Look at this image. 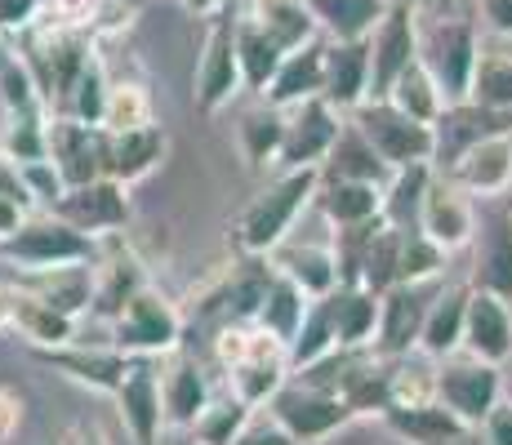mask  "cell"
<instances>
[{"instance_id":"6da1fadb","label":"cell","mask_w":512,"mask_h":445,"mask_svg":"<svg viewBox=\"0 0 512 445\" xmlns=\"http://www.w3.org/2000/svg\"><path fill=\"white\" fill-rule=\"evenodd\" d=\"M321 183V170L308 165V170H277L263 192L250 196L241 214L232 223V245L236 254H272L277 245H285V236L294 232V223L303 219V210L312 205Z\"/></svg>"},{"instance_id":"7a4b0ae2","label":"cell","mask_w":512,"mask_h":445,"mask_svg":"<svg viewBox=\"0 0 512 445\" xmlns=\"http://www.w3.org/2000/svg\"><path fill=\"white\" fill-rule=\"evenodd\" d=\"M214 348H219V361H223V370H228V388L241 401H250L254 410L268 405L272 392L290 379L285 343H277L263 325H254V321L219 330L214 334Z\"/></svg>"},{"instance_id":"3957f363","label":"cell","mask_w":512,"mask_h":445,"mask_svg":"<svg viewBox=\"0 0 512 445\" xmlns=\"http://www.w3.org/2000/svg\"><path fill=\"white\" fill-rule=\"evenodd\" d=\"M103 241L98 236H85L81 227H72L67 219H58L54 210L45 214H27L18 223L14 236L0 241V259L18 263L23 272H54V267H67V263H94Z\"/></svg>"},{"instance_id":"277c9868","label":"cell","mask_w":512,"mask_h":445,"mask_svg":"<svg viewBox=\"0 0 512 445\" xmlns=\"http://www.w3.org/2000/svg\"><path fill=\"white\" fill-rule=\"evenodd\" d=\"M419 58L432 72V81L441 85L446 103H459L472 89V72H477L481 58V36L477 23L450 14H432V23H419Z\"/></svg>"},{"instance_id":"5b68a950","label":"cell","mask_w":512,"mask_h":445,"mask_svg":"<svg viewBox=\"0 0 512 445\" xmlns=\"http://www.w3.org/2000/svg\"><path fill=\"white\" fill-rule=\"evenodd\" d=\"M268 281H272V259L268 254H241L236 267H228L219 281L205 285V290L196 294L192 325L219 334V330H228V325L254 321V316H259L263 294H268Z\"/></svg>"},{"instance_id":"8992f818","label":"cell","mask_w":512,"mask_h":445,"mask_svg":"<svg viewBox=\"0 0 512 445\" xmlns=\"http://www.w3.org/2000/svg\"><path fill=\"white\" fill-rule=\"evenodd\" d=\"M205 23L210 27H205L201 58H196V72H192V107L201 116H219L245 89L241 58H236V14L223 9V14L205 18Z\"/></svg>"},{"instance_id":"52a82bcc","label":"cell","mask_w":512,"mask_h":445,"mask_svg":"<svg viewBox=\"0 0 512 445\" xmlns=\"http://www.w3.org/2000/svg\"><path fill=\"white\" fill-rule=\"evenodd\" d=\"M348 121L357 125L374 147H379V156L392 165V170H406V165H432V152H437L432 125H423L410 112H401L392 98H366L361 107H352L348 112Z\"/></svg>"},{"instance_id":"ba28073f","label":"cell","mask_w":512,"mask_h":445,"mask_svg":"<svg viewBox=\"0 0 512 445\" xmlns=\"http://www.w3.org/2000/svg\"><path fill=\"white\" fill-rule=\"evenodd\" d=\"M183 334H187L183 312L156 285H143L112 321V343L130 356H170L183 348Z\"/></svg>"},{"instance_id":"9c48e42d","label":"cell","mask_w":512,"mask_h":445,"mask_svg":"<svg viewBox=\"0 0 512 445\" xmlns=\"http://www.w3.org/2000/svg\"><path fill=\"white\" fill-rule=\"evenodd\" d=\"M268 414L299 445L326 441V437H334L339 428H348V423L357 419V414H352V405L343 397H334V392H326V388H312V383L294 379V374L281 383L277 392H272Z\"/></svg>"},{"instance_id":"30bf717a","label":"cell","mask_w":512,"mask_h":445,"mask_svg":"<svg viewBox=\"0 0 512 445\" xmlns=\"http://www.w3.org/2000/svg\"><path fill=\"white\" fill-rule=\"evenodd\" d=\"M437 401H446L468 428H481L490 410L504 401V374L495 361L481 356H446L437 365V383H432Z\"/></svg>"},{"instance_id":"8fae6325","label":"cell","mask_w":512,"mask_h":445,"mask_svg":"<svg viewBox=\"0 0 512 445\" xmlns=\"http://www.w3.org/2000/svg\"><path fill=\"white\" fill-rule=\"evenodd\" d=\"M339 130H343V112L326 94L285 107V138L277 152V170H308V165L321 170Z\"/></svg>"},{"instance_id":"7c38bea8","label":"cell","mask_w":512,"mask_h":445,"mask_svg":"<svg viewBox=\"0 0 512 445\" xmlns=\"http://www.w3.org/2000/svg\"><path fill=\"white\" fill-rule=\"evenodd\" d=\"M437 290H441L437 281H419V285L401 281V285H392V290H383L379 294V330H374L370 348L379 356H388V361L415 352Z\"/></svg>"},{"instance_id":"4fadbf2b","label":"cell","mask_w":512,"mask_h":445,"mask_svg":"<svg viewBox=\"0 0 512 445\" xmlns=\"http://www.w3.org/2000/svg\"><path fill=\"white\" fill-rule=\"evenodd\" d=\"M116 414L134 445H156L165 428V397H161V356H134L121 388L112 392Z\"/></svg>"},{"instance_id":"5bb4252c","label":"cell","mask_w":512,"mask_h":445,"mask_svg":"<svg viewBox=\"0 0 512 445\" xmlns=\"http://www.w3.org/2000/svg\"><path fill=\"white\" fill-rule=\"evenodd\" d=\"M54 214L67 219L72 227H81L85 236H116L130 223V187L116 178H90V183L67 187L54 201Z\"/></svg>"},{"instance_id":"9a60e30c","label":"cell","mask_w":512,"mask_h":445,"mask_svg":"<svg viewBox=\"0 0 512 445\" xmlns=\"http://www.w3.org/2000/svg\"><path fill=\"white\" fill-rule=\"evenodd\" d=\"M419 14L423 9L392 5L370 32V98H388L392 81L419 58Z\"/></svg>"},{"instance_id":"2e32d148","label":"cell","mask_w":512,"mask_h":445,"mask_svg":"<svg viewBox=\"0 0 512 445\" xmlns=\"http://www.w3.org/2000/svg\"><path fill=\"white\" fill-rule=\"evenodd\" d=\"M49 161L58 165L67 187L107 178V125L76 121V116H49Z\"/></svg>"},{"instance_id":"e0dca14e","label":"cell","mask_w":512,"mask_h":445,"mask_svg":"<svg viewBox=\"0 0 512 445\" xmlns=\"http://www.w3.org/2000/svg\"><path fill=\"white\" fill-rule=\"evenodd\" d=\"M490 134H512V112H490V107L459 98L446 103V112L432 121V138H437V152H432V170L446 174L468 147H477Z\"/></svg>"},{"instance_id":"ac0fdd59","label":"cell","mask_w":512,"mask_h":445,"mask_svg":"<svg viewBox=\"0 0 512 445\" xmlns=\"http://www.w3.org/2000/svg\"><path fill=\"white\" fill-rule=\"evenodd\" d=\"M419 227L441 245V250L455 254L477 236V205H472V196L450 174H432L428 196H423V210H419Z\"/></svg>"},{"instance_id":"d6986e66","label":"cell","mask_w":512,"mask_h":445,"mask_svg":"<svg viewBox=\"0 0 512 445\" xmlns=\"http://www.w3.org/2000/svg\"><path fill=\"white\" fill-rule=\"evenodd\" d=\"M103 241L107 245L98 250V259H94V308H90V316L112 325L116 316H121L125 303H130L134 294H139L143 285H152V281H147V267H143L139 254L121 245V232L103 236Z\"/></svg>"},{"instance_id":"ffe728a7","label":"cell","mask_w":512,"mask_h":445,"mask_svg":"<svg viewBox=\"0 0 512 445\" xmlns=\"http://www.w3.org/2000/svg\"><path fill=\"white\" fill-rule=\"evenodd\" d=\"M383 428L406 445H459L468 437V423L437 397H419V401H392L379 414Z\"/></svg>"},{"instance_id":"44dd1931","label":"cell","mask_w":512,"mask_h":445,"mask_svg":"<svg viewBox=\"0 0 512 445\" xmlns=\"http://www.w3.org/2000/svg\"><path fill=\"white\" fill-rule=\"evenodd\" d=\"M45 365H54L63 379H72L76 388H90V392H103L112 397L121 388L125 370H130L134 356L121 352L116 343H103V348H90V343H63V348H41L36 352Z\"/></svg>"},{"instance_id":"7402d4cb","label":"cell","mask_w":512,"mask_h":445,"mask_svg":"<svg viewBox=\"0 0 512 445\" xmlns=\"http://www.w3.org/2000/svg\"><path fill=\"white\" fill-rule=\"evenodd\" d=\"M472 201H490V196L512 192V134H490L477 147H468L455 165L446 170Z\"/></svg>"},{"instance_id":"603a6c76","label":"cell","mask_w":512,"mask_h":445,"mask_svg":"<svg viewBox=\"0 0 512 445\" xmlns=\"http://www.w3.org/2000/svg\"><path fill=\"white\" fill-rule=\"evenodd\" d=\"M165 152H170V134L156 121L134 125V130H107V178L125 187L143 183L165 161Z\"/></svg>"},{"instance_id":"cb8c5ba5","label":"cell","mask_w":512,"mask_h":445,"mask_svg":"<svg viewBox=\"0 0 512 445\" xmlns=\"http://www.w3.org/2000/svg\"><path fill=\"white\" fill-rule=\"evenodd\" d=\"M464 352L481 361L504 365L512 356V303L490 290L468 294V321H464Z\"/></svg>"},{"instance_id":"d4e9b609","label":"cell","mask_w":512,"mask_h":445,"mask_svg":"<svg viewBox=\"0 0 512 445\" xmlns=\"http://www.w3.org/2000/svg\"><path fill=\"white\" fill-rule=\"evenodd\" d=\"M326 94V36H317L312 45H299L281 58L272 85L263 89V103L272 107H294L303 98Z\"/></svg>"},{"instance_id":"484cf974","label":"cell","mask_w":512,"mask_h":445,"mask_svg":"<svg viewBox=\"0 0 512 445\" xmlns=\"http://www.w3.org/2000/svg\"><path fill=\"white\" fill-rule=\"evenodd\" d=\"M477 259H472V290H490L512 303V210H495L477 227Z\"/></svg>"},{"instance_id":"4316f807","label":"cell","mask_w":512,"mask_h":445,"mask_svg":"<svg viewBox=\"0 0 512 445\" xmlns=\"http://www.w3.org/2000/svg\"><path fill=\"white\" fill-rule=\"evenodd\" d=\"M312 205L330 227H357L383 219V183H361V178H330L321 174Z\"/></svg>"},{"instance_id":"83f0119b","label":"cell","mask_w":512,"mask_h":445,"mask_svg":"<svg viewBox=\"0 0 512 445\" xmlns=\"http://www.w3.org/2000/svg\"><path fill=\"white\" fill-rule=\"evenodd\" d=\"M326 98L343 116L370 98V41H326Z\"/></svg>"},{"instance_id":"f1b7e54d","label":"cell","mask_w":512,"mask_h":445,"mask_svg":"<svg viewBox=\"0 0 512 445\" xmlns=\"http://www.w3.org/2000/svg\"><path fill=\"white\" fill-rule=\"evenodd\" d=\"M161 397H165V423L192 428L196 414H201L214 397V388H210V379H205L196 356L170 352V365H161Z\"/></svg>"},{"instance_id":"f546056e","label":"cell","mask_w":512,"mask_h":445,"mask_svg":"<svg viewBox=\"0 0 512 445\" xmlns=\"http://www.w3.org/2000/svg\"><path fill=\"white\" fill-rule=\"evenodd\" d=\"M14 325L36 352L41 348H63V343H76V316L58 312L45 294H36L32 285H14Z\"/></svg>"},{"instance_id":"4dcf8cb0","label":"cell","mask_w":512,"mask_h":445,"mask_svg":"<svg viewBox=\"0 0 512 445\" xmlns=\"http://www.w3.org/2000/svg\"><path fill=\"white\" fill-rule=\"evenodd\" d=\"M468 294H472V285H441L437 290V299H432V308H428V321H423V334H419V352L423 356L446 361V356L464 352Z\"/></svg>"},{"instance_id":"1f68e13d","label":"cell","mask_w":512,"mask_h":445,"mask_svg":"<svg viewBox=\"0 0 512 445\" xmlns=\"http://www.w3.org/2000/svg\"><path fill=\"white\" fill-rule=\"evenodd\" d=\"M321 299L330 308L339 348H366V343H374V330H379V294L366 290V285H334Z\"/></svg>"},{"instance_id":"d6a6232c","label":"cell","mask_w":512,"mask_h":445,"mask_svg":"<svg viewBox=\"0 0 512 445\" xmlns=\"http://www.w3.org/2000/svg\"><path fill=\"white\" fill-rule=\"evenodd\" d=\"M308 303H312V294L303 290L294 276H285L281 267L272 263V281H268V294H263L254 325H263L272 339L290 348L294 334H299V325H303V316H308Z\"/></svg>"},{"instance_id":"836d02e7","label":"cell","mask_w":512,"mask_h":445,"mask_svg":"<svg viewBox=\"0 0 512 445\" xmlns=\"http://www.w3.org/2000/svg\"><path fill=\"white\" fill-rule=\"evenodd\" d=\"M321 174H330V178H361V183H383V187H388V178L397 170L383 161L379 147H374L370 138L357 130V125L343 121V130H339V138H334L326 165H321Z\"/></svg>"},{"instance_id":"e575fe53","label":"cell","mask_w":512,"mask_h":445,"mask_svg":"<svg viewBox=\"0 0 512 445\" xmlns=\"http://www.w3.org/2000/svg\"><path fill=\"white\" fill-rule=\"evenodd\" d=\"M326 41H370L392 0H308Z\"/></svg>"},{"instance_id":"d590c367","label":"cell","mask_w":512,"mask_h":445,"mask_svg":"<svg viewBox=\"0 0 512 445\" xmlns=\"http://www.w3.org/2000/svg\"><path fill=\"white\" fill-rule=\"evenodd\" d=\"M236 58H241L245 89H254V94H263V89L272 85V76H277L281 58H285V49L263 32L259 18H254L250 9L236 14Z\"/></svg>"},{"instance_id":"8d00e7d4","label":"cell","mask_w":512,"mask_h":445,"mask_svg":"<svg viewBox=\"0 0 512 445\" xmlns=\"http://www.w3.org/2000/svg\"><path fill=\"white\" fill-rule=\"evenodd\" d=\"M250 14L259 18V27L285 49V54L299 45H312L321 36V23L308 9V0H250Z\"/></svg>"},{"instance_id":"74e56055","label":"cell","mask_w":512,"mask_h":445,"mask_svg":"<svg viewBox=\"0 0 512 445\" xmlns=\"http://www.w3.org/2000/svg\"><path fill=\"white\" fill-rule=\"evenodd\" d=\"M268 259L277 263L285 276H294V281H299L303 290L312 294V299H321V294H330L334 285H339L334 245H312V241H303V245H277Z\"/></svg>"},{"instance_id":"f35d334b","label":"cell","mask_w":512,"mask_h":445,"mask_svg":"<svg viewBox=\"0 0 512 445\" xmlns=\"http://www.w3.org/2000/svg\"><path fill=\"white\" fill-rule=\"evenodd\" d=\"M32 290L45 294L58 312L81 321L94 308V263H67V267H54V272H36Z\"/></svg>"},{"instance_id":"ab89813d","label":"cell","mask_w":512,"mask_h":445,"mask_svg":"<svg viewBox=\"0 0 512 445\" xmlns=\"http://www.w3.org/2000/svg\"><path fill=\"white\" fill-rule=\"evenodd\" d=\"M357 285H366V290H374V294L401 285V227H392L388 219L374 227L366 250H361Z\"/></svg>"},{"instance_id":"60d3db41","label":"cell","mask_w":512,"mask_h":445,"mask_svg":"<svg viewBox=\"0 0 512 445\" xmlns=\"http://www.w3.org/2000/svg\"><path fill=\"white\" fill-rule=\"evenodd\" d=\"M241 152L245 161H250V170H268V165H277V152H281V138H285V107H254V112L241 116Z\"/></svg>"},{"instance_id":"b9f144b4","label":"cell","mask_w":512,"mask_h":445,"mask_svg":"<svg viewBox=\"0 0 512 445\" xmlns=\"http://www.w3.org/2000/svg\"><path fill=\"white\" fill-rule=\"evenodd\" d=\"M250 419H254V405L250 401H241L232 388L228 392H214L210 405L196 414L192 437H196V445H232Z\"/></svg>"},{"instance_id":"7bdbcfd3","label":"cell","mask_w":512,"mask_h":445,"mask_svg":"<svg viewBox=\"0 0 512 445\" xmlns=\"http://www.w3.org/2000/svg\"><path fill=\"white\" fill-rule=\"evenodd\" d=\"M432 165H406L388 178L383 187V219L392 227H419V210H423V196H428L432 183Z\"/></svg>"},{"instance_id":"ee69618b","label":"cell","mask_w":512,"mask_h":445,"mask_svg":"<svg viewBox=\"0 0 512 445\" xmlns=\"http://www.w3.org/2000/svg\"><path fill=\"white\" fill-rule=\"evenodd\" d=\"M388 98L401 107V112H410L415 121H423V125H432L441 112H446V94H441V85L432 81V72L423 67V58H415V63L392 81Z\"/></svg>"},{"instance_id":"f6af8a7d","label":"cell","mask_w":512,"mask_h":445,"mask_svg":"<svg viewBox=\"0 0 512 445\" xmlns=\"http://www.w3.org/2000/svg\"><path fill=\"white\" fill-rule=\"evenodd\" d=\"M468 98L472 103H481V107H490V112H512V54L481 45Z\"/></svg>"},{"instance_id":"bcb514c9","label":"cell","mask_w":512,"mask_h":445,"mask_svg":"<svg viewBox=\"0 0 512 445\" xmlns=\"http://www.w3.org/2000/svg\"><path fill=\"white\" fill-rule=\"evenodd\" d=\"M334 348H339V334H334L326 299H312L308 316H303V325H299V334H294V343L285 348V356H290V370H303V365L321 361V356L334 352Z\"/></svg>"},{"instance_id":"7dc6e473","label":"cell","mask_w":512,"mask_h":445,"mask_svg":"<svg viewBox=\"0 0 512 445\" xmlns=\"http://www.w3.org/2000/svg\"><path fill=\"white\" fill-rule=\"evenodd\" d=\"M107 94H112V81H107V67L103 58H90L81 72V81L72 85V94H67L63 112L54 116H76V121H90V125H103V107H107Z\"/></svg>"},{"instance_id":"c3c4849f","label":"cell","mask_w":512,"mask_h":445,"mask_svg":"<svg viewBox=\"0 0 512 445\" xmlns=\"http://www.w3.org/2000/svg\"><path fill=\"white\" fill-rule=\"evenodd\" d=\"M450 250H441L423 227H401V281L419 285V281H437L446 272Z\"/></svg>"},{"instance_id":"681fc988","label":"cell","mask_w":512,"mask_h":445,"mask_svg":"<svg viewBox=\"0 0 512 445\" xmlns=\"http://www.w3.org/2000/svg\"><path fill=\"white\" fill-rule=\"evenodd\" d=\"M147 121H152L147 89L134 81H112V94H107V107H103L107 130H134V125H147Z\"/></svg>"},{"instance_id":"f907efd6","label":"cell","mask_w":512,"mask_h":445,"mask_svg":"<svg viewBox=\"0 0 512 445\" xmlns=\"http://www.w3.org/2000/svg\"><path fill=\"white\" fill-rule=\"evenodd\" d=\"M23 183H27V192H32V201L36 205H45V210H54V201L67 192V183H63V174H58V165L49 161H27L23 165Z\"/></svg>"},{"instance_id":"816d5d0a","label":"cell","mask_w":512,"mask_h":445,"mask_svg":"<svg viewBox=\"0 0 512 445\" xmlns=\"http://www.w3.org/2000/svg\"><path fill=\"white\" fill-rule=\"evenodd\" d=\"M232 445H299L290 437V432L281 428L277 419H272V414H259V419H250L241 428V437H236Z\"/></svg>"},{"instance_id":"f5cc1de1","label":"cell","mask_w":512,"mask_h":445,"mask_svg":"<svg viewBox=\"0 0 512 445\" xmlns=\"http://www.w3.org/2000/svg\"><path fill=\"white\" fill-rule=\"evenodd\" d=\"M0 196H9V201H18V205H27L32 210V192H27V183H23V165L14 161V156L0 147Z\"/></svg>"},{"instance_id":"db71d44e","label":"cell","mask_w":512,"mask_h":445,"mask_svg":"<svg viewBox=\"0 0 512 445\" xmlns=\"http://www.w3.org/2000/svg\"><path fill=\"white\" fill-rule=\"evenodd\" d=\"M481 441L486 445H512V401L504 397L495 405V410L486 414V419H481Z\"/></svg>"},{"instance_id":"11a10c76","label":"cell","mask_w":512,"mask_h":445,"mask_svg":"<svg viewBox=\"0 0 512 445\" xmlns=\"http://www.w3.org/2000/svg\"><path fill=\"white\" fill-rule=\"evenodd\" d=\"M23 410H27L23 392H14L9 383H0V445L14 437L18 428H23Z\"/></svg>"},{"instance_id":"9f6ffc18","label":"cell","mask_w":512,"mask_h":445,"mask_svg":"<svg viewBox=\"0 0 512 445\" xmlns=\"http://www.w3.org/2000/svg\"><path fill=\"white\" fill-rule=\"evenodd\" d=\"M481 14H486L490 32L512 36V0H481Z\"/></svg>"},{"instance_id":"6f0895ef","label":"cell","mask_w":512,"mask_h":445,"mask_svg":"<svg viewBox=\"0 0 512 445\" xmlns=\"http://www.w3.org/2000/svg\"><path fill=\"white\" fill-rule=\"evenodd\" d=\"M27 205H18V201H9V196H0V241H5V236H14L18 232V223L27 219Z\"/></svg>"},{"instance_id":"680465c9","label":"cell","mask_w":512,"mask_h":445,"mask_svg":"<svg viewBox=\"0 0 512 445\" xmlns=\"http://www.w3.org/2000/svg\"><path fill=\"white\" fill-rule=\"evenodd\" d=\"M58 445H107V437H103V428H94V423H72Z\"/></svg>"},{"instance_id":"91938a15","label":"cell","mask_w":512,"mask_h":445,"mask_svg":"<svg viewBox=\"0 0 512 445\" xmlns=\"http://www.w3.org/2000/svg\"><path fill=\"white\" fill-rule=\"evenodd\" d=\"M179 5L196 18H214V14H223V9H232L236 0H179Z\"/></svg>"},{"instance_id":"94428289","label":"cell","mask_w":512,"mask_h":445,"mask_svg":"<svg viewBox=\"0 0 512 445\" xmlns=\"http://www.w3.org/2000/svg\"><path fill=\"white\" fill-rule=\"evenodd\" d=\"M14 321V285H0V330Z\"/></svg>"},{"instance_id":"6125c7cd","label":"cell","mask_w":512,"mask_h":445,"mask_svg":"<svg viewBox=\"0 0 512 445\" xmlns=\"http://www.w3.org/2000/svg\"><path fill=\"white\" fill-rule=\"evenodd\" d=\"M392 5H410V9H423V14H428V9L437 5V0H392Z\"/></svg>"},{"instance_id":"be15d7a7","label":"cell","mask_w":512,"mask_h":445,"mask_svg":"<svg viewBox=\"0 0 512 445\" xmlns=\"http://www.w3.org/2000/svg\"><path fill=\"white\" fill-rule=\"evenodd\" d=\"M455 5H459V0H437V5H432V14H450Z\"/></svg>"},{"instance_id":"e7e4bbea","label":"cell","mask_w":512,"mask_h":445,"mask_svg":"<svg viewBox=\"0 0 512 445\" xmlns=\"http://www.w3.org/2000/svg\"><path fill=\"white\" fill-rule=\"evenodd\" d=\"M0 41H5V27H0Z\"/></svg>"},{"instance_id":"03108f58","label":"cell","mask_w":512,"mask_h":445,"mask_svg":"<svg viewBox=\"0 0 512 445\" xmlns=\"http://www.w3.org/2000/svg\"><path fill=\"white\" fill-rule=\"evenodd\" d=\"M508 210H512V205H508Z\"/></svg>"}]
</instances>
